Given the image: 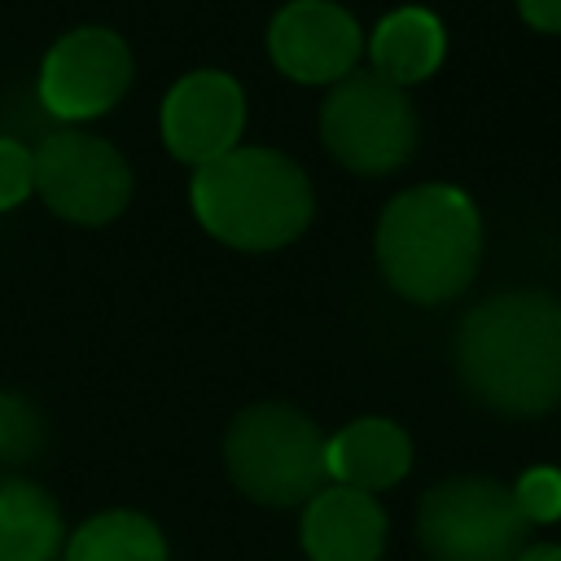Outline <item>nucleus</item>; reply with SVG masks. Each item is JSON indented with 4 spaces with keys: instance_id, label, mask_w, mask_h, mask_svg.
Segmentation results:
<instances>
[{
    "instance_id": "nucleus-5",
    "label": "nucleus",
    "mask_w": 561,
    "mask_h": 561,
    "mask_svg": "<svg viewBox=\"0 0 561 561\" xmlns=\"http://www.w3.org/2000/svg\"><path fill=\"white\" fill-rule=\"evenodd\" d=\"M530 530L513 486L473 473L430 486L416 508V539L430 561H513Z\"/></svg>"
},
{
    "instance_id": "nucleus-6",
    "label": "nucleus",
    "mask_w": 561,
    "mask_h": 561,
    "mask_svg": "<svg viewBox=\"0 0 561 561\" xmlns=\"http://www.w3.org/2000/svg\"><path fill=\"white\" fill-rule=\"evenodd\" d=\"M421 123L408 88L373 70H351L337 79L320 105V140L324 149L359 175H386L403 167L416 149Z\"/></svg>"
},
{
    "instance_id": "nucleus-19",
    "label": "nucleus",
    "mask_w": 561,
    "mask_h": 561,
    "mask_svg": "<svg viewBox=\"0 0 561 561\" xmlns=\"http://www.w3.org/2000/svg\"><path fill=\"white\" fill-rule=\"evenodd\" d=\"M517 13L548 35H561V0H517Z\"/></svg>"
},
{
    "instance_id": "nucleus-1",
    "label": "nucleus",
    "mask_w": 561,
    "mask_h": 561,
    "mask_svg": "<svg viewBox=\"0 0 561 561\" xmlns=\"http://www.w3.org/2000/svg\"><path fill=\"white\" fill-rule=\"evenodd\" d=\"M456 373L465 390L504 416H543L561 408V298L539 289L478 302L456 333Z\"/></svg>"
},
{
    "instance_id": "nucleus-2",
    "label": "nucleus",
    "mask_w": 561,
    "mask_h": 561,
    "mask_svg": "<svg viewBox=\"0 0 561 561\" xmlns=\"http://www.w3.org/2000/svg\"><path fill=\"white\" fill-rule=\"evenodd\" d=\"M482 259V219L465 188L416 184L377 219V267L386 285L421 307L469 289Z\"/></svg>"
},
{
    "instance_id": "nucleus-3",
    "label": "nucleus",
    "mask_w": 561,
    "mask_h": 561,
    "mask_svg": "<svg viewBox=\"0 0 561 561\" xmlns=\"http://www.w3.org/2000/svg\"><path fill=\"white\" fill-rule=\"evenodd\" d=\"M188 202L197 224L232 250H280L311 224V180L280 149H228L193 167Z\"/></svg>"
},
{
    "instance_id": "nucleus-13",
    "label": "nucleus",
    "mask_w": 561,
    "mask_h": 561,
    "mask_svg": "<svg viewBox=\"0 0 561 561\" xmlns=\"http://www.w3.org/2000/svg\"><path fill=\"white\" fill-rule=\"evenodd\" d=\"M447 53V31L443 22L421 9V4H403L390 9L373 35H368V57H373V75L390 79L394 88H412L421 79H430L443 66Z\"/></svg>"
},
{
    "instance_id": "nucleus-12",
    "label": "nucleus",
    "mask_w": 561,
    "mask_h": 561,
    "mask_svg": "<svg viewBox=\"0 0 561 561\" xmlns=\"http://www.w3.org/2000/svg\"><path fill=\"white\" fill-rule=\"evenodd\" d=\"M324 465L329 478L337 486H355V491H381L394 486L408 465H412V443L408 434L386 421V416H359L351 425H342L329 443H324Z\"/></svg>"
},
{
    "instance_id": "nucleus-15",
    "label": "nucleus",
    "mask_w": 561,
    "mask_h": 561,
    "mask_svg": "<svg viewBox=\"0 0 561 561\" xmlns=\"http://www.w3.org/2000/svg\"><path fill=\"white\" fill-rule=\"evenodd\" d=\"M61 561H167V539L145 513L105 508L66 539Z\"/></svg>"
},
{
    "instance_id": "nucleus-8",
    "label": "nucleus",
    "mask_w": 561,
    "mask_h": 561,
    "mask_svg": "<svg viewBox=\"0 0 561 561\" xmlns=\"http://www.w3.org/2000/svg\"><path fill=\"white\" fill-rule=\"evenodd\" d=\"M131 88V48L105 26L61 35L39 66V101L61 123L110 114Z\"/></svg>"
},
{
    "instance_id": "nucleus-18",
    "label": "nucleus",
    "mask_w": 561,
    "mask_h": 561,
    "mask_svg": "<svg viewBox=\"0 0 561 561\" xmlns=\"http://www.w3.org/2000/svg\"><path fill=\"white\" fill-rule=\"evenodd\" d=\"M26 193H35V153L0 136V210L18 206Z\"/></svg>"
},
{
    "instance_id": "nucleus-11",
    "label": "nucleus",
    "mask_w": 561,
    "mask_h": 561,
    "mask_svg": "<svg viewBox=\"0 0 561 561\" xmlns=\"http://www.w3.org/2000/svg\"><path fill=\"white\" fill-rule=\"evenodd\" d=\"M386 530L381 504L355 486L316 491L302 508V552L311 561H377Z\"/></svg>"
},
{
    "instance_id": "nucleus-16",
    "label": "nucleus",
    "mask_w": 561,
    "mask_h": 561,
    "mask_svg": "<svg viewBox=\"0 0 561 561\" xmlns=\"http://www.w3.org/2000/svg\"><path fill=\"white\" fill-rule=\"evenodd\" d=\"M39 447H44L39 412L22 394L0 390V465L4 469H22V465H31L39 456Z\"/></svg>"
},
{
    "instance_id": "nucleus-20",
    "label": "nucleus",
    "mask_w": 561,
    "mask_h": 561,
    "mask_svg": "<svg viewBox=\"0 0 561 561\" xmlns=\"http://www.w3.org/2000/svg\"><path fill=\"white\" fill-rule=\"evenodd\" d=\"M513 561H561V543H526Z\"/></svg>"
},
{
    "instance_id": "nucleus-14",
    "label": "nucleus",
    "mask_w": 561,
    "mask_h": 561,
    "mask_svg": "<svg viewBox=\"0 0 561 561\" xmlns=\"http://www.w3.org/2000/svg\"><path fill=\"white\" fill-rule=\"evenodd\" d=\"M66 526L57 500L18 473L0 478V561H57Z\"/></svg>"
},
{
    "instance_id": "nucleus-4",
    "label": "nucleus",
    "mask_w": 561,
    "mask_h": 561,
    "mask_svg": "<svg viewBox=\"0 0 561 561\" xmlns=\"http://www.w3.org/2000/svg\"><path fill=\"white\" fill-rule=\"evenodd\" d=\"M320 425L289 403H250L224 434L228 478L267 508L307 504L329 478Z\"/></svg>"
},
{
    "instance_id": "nucleus-17",
    "label": "nucleus",
    "mask_w": 561,
    "mask_h": 561,
    "mask_svg": "<svg viewBox=\"0 0 561 561\" xmlns=\"http://www.w3.org/2000/svg\"><path fill=\"white\" fill-rule=\"evenodd\" d=\"M513 495H517V508L526 513L530 526L557 522V517H561V469H552V465L526 469V473L513 482Z\"/></svg>"
},
{
    "instance_id": "nucleus-7",
    "label": "nucleus",
    "mask_w": 561,
    "mask_h": 561,
    "mask_svg": "<svg viewBox=\"0 0 561 561\" xmlns=\"http://www.w3.org/2000/svg\"><path fill=\"white\" fill-rule=\"evenodd\" d=\"M31 153H35V193L53 215L70 224H83V228L110 224L131 197L127 158L92 131H79V127L53 131Z\"/></svg>"
},
{
    "instance_id": "nucleus-9",
    "label": "nucleus",
    "mask_w": 561,
    "mask_h": 561,
    "mask_svg": "<svg viewBox=\"0 0 561 561\" xmlns=\"http://www.w3.org/2000/svg\"><path fill=\"white\" fill-rule=\"evenodd\" d=\"M267 53L298 83H337L355 70L364 31L333 0H289L267 26Z\"/></svg>"
},
{
    "instance_id": "nucleus-10",
    "label": "nucleus",
    "mask_w": 561,
    "mask_h": 561,
    "mask_svg": "<svg viewBox=\"0 0 561 561\" xmlns=\"http://www.w3.org/2000/svg\"><path fill=\"white\" fill-rule=\"evenodd\" d=\"M158 123H162V140H167L171 158L202 167V162L237 149V136L245 127V96L232 75L193 70L171 83Z\"/></svg>"
}]
</instances>
